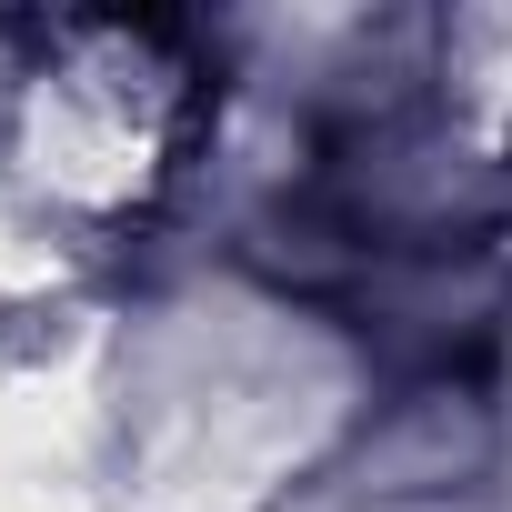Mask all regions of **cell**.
Segmentation results:
<instances>
[{"label":"cell","mask_w":512,"mask_h":512,"mask_svg":"<svg viewBox=\"0 0 512 512\" xmlns=\"http://www.w3.org/2000/svg\"><path fill=\"white\" fill-rule=\"evenodd\" d=\"M191 71L161 31L81 21L31 71V161L61 191H151L181 151Z\"/></svg>","instance_id":"obj_1"}]
</instances>
